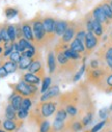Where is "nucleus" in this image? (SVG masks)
I'll use <instances>...</instances> for the list:
<instances>
[{
  "label": "nucleus",
  "instance_id": "19",
  "mask_svg": "<svg viewBox=\"0 0 112 132\" xmlns=\"http://www.w3.org/2000/svg\"><path fill=\"white\" fill-rule=\"evenodd\" d=\"M106 27L101 24L100 22H98L97 20L93 19V22H92V32H93V35L98 38V39H102V37L104 36L105 34V31H106Z\"/></svg>",
  "mask_w": 112,
  "mask_h": 132
},
{
  "label": "nucleus",
  "instance_id": "8",
  "mask_svg": "<svg viewBox=\"0 0 112 132\" xmlns=\"http://www.w3.org/2000/svg\"><path fill=\"white\" fill-rule=\"evenodd\" d=\"M100 42V39H98L93 32L91 31H87L86 32V37H85V41H84V46H85V55L84 57H87L88 55H90L94 49L98 47Z\"/></svg>",
  "mask_w": 112,
  "mask_h": 132
},
{
  "label": "nucleus",
  "instance_id": "17",
  "mask_svg": "<svg viewBox=\"0 0 112 132\" xmlns=\"http://www.w3.org/2000/svg\"><path fill=\"white\" fill-rule=\"evenodd\" d=\"M10 104L12 105V107L18 111L20 108H21V105H22V100H23V97L19 94H17L16 92H13L12 96L10 97Z\"/></svg>",
  "mask_w": 112,
  "mask_h": 132
},
{
  "label": "nucleus",
  "instance_id": "39",
  "mask_svg": "<svg viewBox=\"0 0 112 132\" xmlns=\"http://www.w3.org/2000/svg\"><path fill=\"white\" fill-rule=\"evenodd\" d=\"M15 28H16V36H17V41L24 38L23 37V30H22V25L20 23L15 24Z\"/></svg>",
  "mask_w": 112,
  "mask_h": 132
},
{
  "label": "nucleus",
  "instance_id": "3",
  "mask_svg": "<svg viewBox=\"0 0 112 132\" xmlns=\"http://www.w3.org/2000/svg\"><path fill=\"white\" fill-rule=\"evenodd\" d=\"M14 92L21 95L22 97H27V98L32 99V100L36 99L39 93H41L39 87H37V85L29 84V83H27L23 80L19 81L17 84L14 85Z\"/></svg>",
  "mask_w": 112,
  "mask_h": 132
},
{
  "label": "nucleus",
  "instance_id": "12",
  "mask_svg": "<svg viewBox=\"0 0 112 132\" xmlns=\"http://www.w3.org/2000/svg\"><path fill=\"white\" fill-rule=\"evenodd\" d=\"M22 30H23V37L27 41H29L31 44L34 45V36H33V30H32V24L31 20H26L21 23Z\"/></svg>",
  "mask_w": 112,
  "mask_h": 132
},
{
  "label": "nucleus",
  "instance_id": "7",
  "mask_svg": "<svg viewBox=\"0 0 112 132\" xmlns=\"http://www.w3.org/2000/svg\"><path fill=\"white\" fill-rule=\"evenodd\" d=\"M43 23H44V27H45V30H46L48 43L50 44L56 38V35H55L56 19L51 17V16H45V17H43Z\"/></svg>",
  "mask_w": 112,
  "mask_h": 132
},
{
  "label": "nucleus",
  "instance_id": "20",
  "mask_svg": "<svg viewBox=\"0 0 112 132\" xmlns=\"http://www.w3.org/2000/svg\"><path fill=\"white\" fill-rule=\"evenodd\" d=\"M22 80L29 83V84H34V85H39L40 83H42V79L39 78L35 74H32L30 72H27L25 74L22 75Z\"/></svg>",
  "mask_w": 112,
  "mask_h": 132
},
{
  "label": "nucleus",
  "instance_id": "23",
  "mask_svg": "<svg viewBox=\"0 0 112 132\" xmlns=\"http://www.w3.org/2000/svg\"><path fill=\"white\" fill-rule=\"evenodd\" d=\"M99 5L102 7V10L105 13L106 17L108 18V20L112 23V9H111L110 4L108 3V1L107 0H102V1L99 3Z\"/></svg>",
  "mask_w": 112,
  "mask_h": 132
},
{
  "label": "nucleus",
  "instance_id": "41",
  "mask_svg": "<svg viewBox=\"0 0 112 132\" xmlns=\"http://www.w3.org/2000/svg\"><path fill=\"white\" fill-rule=\"evenodd\" d=\"M108 123H110V125H111V127H112V114H111L110 119H108Z\"/></svg>",
  "mask_w": 112,
  "mask_h": 132
},
{
  "label": "nucleus",
  "instance_id": "45",
  "mask_svg": "<svg viewBox=\"0 0 112 132\" xmlns=\"http://www.w3.org/2000/svg\"><path fill=\"white\" fill-rule=\"evenodd\" d=\"M0 132H6L4 129H0Z\"/></svg>",
  "mask_w": 112,
  "mask_h": 132
},
{
  "label": "nucleus",
  "instance_id": "34",
  "mask_svg": "<svg viewBox=\"0 0 112 132\" xmlns=\"http://www.w3.org/2000/svg\"><path fill=\"white\" fill-rule=\"evenodd\" d=\"M106 124H107V120H103V121H101L100 123L96 124L89 131H86V132H100V131L105 127Z\"/></svg>",
  "mask_w": 112,
  "mask_h": 132
},
{
  "label": "nucleus",
  "instance_id": "46",
  "mask_svg": "<svg viewBox=\"0 0 112 132\" xmlns=\"http://www.w3.org/2000/svg\"><path fill=\"white\" fill-rule=\"evenodd\" d=\"M0 43H2V40H1V34H0Z\"/></svg>",
  "mask_w": 112,
  "mask_h": 132
},
{
  "label": "nucleus",
  "instance_id": "10",
  "mask_svg": "<svg viewBox=\"0 0 112 132\" xmlns=\"http://www.w3.org/2000/svg\"><path fill=\"white\" fill-rule=\"evenodd\" d=\"M91 16H92V18L94 19V20H97L98 22H100L101 24H103L106 28H108L110 25H111V22L108 20V18L106 17V15H105V13L103 12V10H102V7L98 4L91 12Z\"/></svg>",
  "mask_w": 112,
  "mask_h": 132
},
{
  "label": "nucleus",
  "instance_id": "36",
  "mask_svg": "<svg viewBox=\"0 0 112 132\" xmlns=\"http://www.w3.org/2000/svg\"><path fill=\"white\" fill-rule=\"evenodd\" d=\"M101 67H102V64H101V62H100V60L98 58L90 59L89 60V63L87 65V68H89V69H99Z\"/></svg>",
  "mask_w": 112,
  "mask_h": 132
},
{
  "label": "nucleus",
  "instance_id": "48",
  "mask_svg": "<svg viewBox=\"0 0 112 132\" xmlns=\"http://www.w3.org/2000/svg\"><path fill=\"white\" fill-rule=\"evenodd\" d=\"M110 71H111V72H112V67H111V68H110Z\"/></svg>",
  "mask_w": 112,
  "mask_h": 132
},
{
  "label": "nucleus",
  "instance_id": "15",
  "mask_svg": "<svg viewBox=\"0 0 112 132\" xmlns=\"http://www.w3.org/2000/svg\"><path fill=\"white\" fill-rule=\"evenodd\" d=\"M22 124V121L21 120H19V121H13V120H5V121H3L2 122V127H3V129L6 131V132H14V131H16L19 127H20V125Z\"/></svg>",
  "mask_w": 112,
  "mask_h": 132
},
{
  "label": "nucleus",
  "instance_id": "42",
  "mask_svg": "<svg viewBox=\"0 0 112 132\" xmlns=\"http://www.w3.org/2000/svg\"><path fill=\"white\" fill-rule=\"evenodd\" d=\"M102 132H112V129L111 128H107L105 131H102Z\"/></svg>",
  "mask_w": 112,
  "mask_h": 132
},
{
  "label": "nucleus",
  "instance_id": "35",
  "mask_svg": "<svg viewBox=\"0 0 112 132\" xmlns=\"http://www.w3.org/2000/svg\"><path fill=\"white\" fill-rule=\"evenodd\" d=\"M21 53L20 52H18V51H16V50H14L10 55H8V60H11V61H14V62H19L20 61V59H21Z\"/></svg>",
  "mask_w": 112,
  "mask_h": 132
},
{
  "label": "nucleus",
  "instance_id": "37",
  "mask_svg": "<svg viewBox=\"0 0 112 132\" xmlns=\"http://www.w3.org/2000/svg\"><path fill=\"white\" fill-rule=\"evenodd\" d=\"M29 113H30V111H28V110H26V109H23V108H20V109L17 111L18 119L21 120V121H23V120H25L27 117H29Z\"/></svg>",
  "mask_w": 112,
  "mask_h": 132
},
{
  "label": "nucleus",
  "instance_id": "38",
  "mask_svg": "<svg viewBox=\"0 0 112 132\" xmlns=\"http://www.w3.org/2000/svg\"><path fill=\"white\" fill-rule=\"evenodd\" d=\"M109 112H110L109 108L103 107V108L100 109V111H99V117H100V119H102V120H107V119H108V116H109Z\"/></svg>",
  "mask_w": 112,
  "mask_h": 132
},
{
  "label": "nucleus",
  "instance_id": "29",
  "mask_svg": "<svg viewBox=\"0 0 112 132\" xmlns=\"http://www.w3.org/2000/svg\"><path fill=\"white\" fill-rule=\"evenodd\" d=\"M0 34H1L2 43H4V44L11 43L10 37H8V34H7V25H1V27H0Z\"/></svg>",
  "mask_w": 112,
  "mask_h": 132
},
{
  "label": "nucleus",
  "instance_id": "11",
  "mask_svg": "<svg viewBox=\"0 0 112 132\" xmlns=\"http://www.w3.org/2000/svg\"><path fill=\"white\" fill-rule=\"evenodd\" d=\"M60 88L58 85H52L47 92H45L44 94H42L41 98H40V102H46V101H50V100H54L55 98H58L60 96Z\"/></svg>",
  "mask_w": 112,
  "mask_h": 132
},
{
  "label": "nucleus",
  "instance_id": "47",
  "mask_svg": "<svg viewBox=\"0 0 112 132\" xmlns=\"http://www.w3.org/2000/svg\"><path fill=\"white\" fill-rule=\"evenodd\" d=\"M109 110H110V111L112 110V104H111V106H110V108H109Z\"/></svg>",
  "mask_w": 112,
  "mask_h": 132
},
{
  "label": "nucleus",
  "instance_id": "14",
  "mask_svg": "<svg viewBox=\"0 0 112 132\" xmlns=\"http://www.w3.org/2000/svg\"><path fill=\"white\" fill-rule=\"evenodd\" d=\"M99 90L105 93H112V72L110 70L106 74L101 86L99 87Z\"/></svg>",
  "mask_w": 112,
  "mask_h": 132
},
{
  "label": "nucleus",
  "instance_id": "6",
  "mask_svg": "<svg viewBox=\"0 0 112 132\" xmlns=\"http://www.w3.org/2000/svg\"><path fill=\"white\" fill-rule=\"evenodd\" d=\"M57 107H58V102L54 100H50L46 102H40L33 110H35L37 113H40L44 119H47L56 112Z\"/></svg>",
  "mask_w": 112,
  "mask_h": 132
},
{
  "label": "nucleus",
  "instance_id": "31",
  "mask_svg": "<svg viewBox=\"0 0 112 132\" xmlns=\"http://www.w3.org/2000/svg\"><path fill=\"white\" fill-rule=\"evenodd\" d=\"M21 108H23V109H26V110L30 111V110L32 109V99L27 98V97H23Z\"/></svg>",
  "mask_w": 112,
  "mask_h": 132
},
{
  "label": "nucleus",
  "instance_id": "24",
  "mask_svg": "<svg viewBox=\"0 0 112 132\" xmlns=\"http://www.w3.org/2000/svg\"><path fill=\"white\" fill-rule=\"evenodd\" d=\"M67 119H68V114H67L65 108L58 104V107H57V110H56L55 120L56 121H60V122H65Z\"/></svg>",
  "mask_w": 112,
  "mask_h": 132
},
{
  "label": "nucleus",
  "instance_id": "25",
  "mask_svg": "<svg viewBox=\"0 0 112 132\" xmlns=\"http://www.w3.org/2000/svg\"><path fill=\"white\" fill-rule=\"evenodd\" d=\"M2 67L6 70V72L8 74H12V73L17 72V70H18V63L14 62V61H11V60H4L3 63H2Z\"/></svg>",
  "mask_w": 112,
  "mask_h": 132
},
{
  "label": "nucleus",
  "instance_id": "44",
  "mask_svg": "<svg viewBox=\"0 0 112 132\" xmlns=\"http://www.w3.org/2000/svg\"><path fill=\"white\" fill-rule=\"evenodd\" d=\"M2 63H3V60L1 57H0V67H2Z\"/></svg>",
  "mask_w": 112,
  "mask_h": 132
},
{
  "label": "nucleus",
  "instance_id": "5",
  "mask_svg": "<svg viewBox=\"0 0 112 132\" xmlns=\"http://www.w3.org/2000/svg\"><path fill=\"white\" fill-rule=\"evenodd\" d=\"M28 72L35 74L39 78H41L42 80L47 76L46 75V69H45V65L43 62V58H42V53L39 50L37 53L35 54V56L33 57V60L30 64V67L28 69Z\"/></svg>",
  "mask_w": 112,
  "mask_h": 132
},
{
  "label": "nucleus",
  "instance_id": "4",
  "mask_svg": "<svg viewBox=\"0 0 112 132\" xmlns=\"http://www.w3.org/2000/svg\"><path fill=\"white\" fill-rule=\"evenodd\" d=\"M97 58L104 67H112V42L109 40L97 51Z\"/></svg>",
  "mask_w": 112,
  "mask_h": 132
},
{
  "label": "nucleus",
  "instance_id": "1",
  "mask_svg": "<svg viewBox=\"0 0 112 132\" xmlns=\"http://www.w3.org/2000/svg\"><path fill=\"white\" fill-rule=\"evenodd\" d=\"M56 56V72L57 74H75L80 68L81 61L67 58L62 50H54Z\"/></svg>",
  "mask_w": 112,
  "mask_h": 132
},
{
  "label": "nucleus",
  "instance_id": "50",
  "mask_svg": "<svg viewBox=\"0 0 112 132\" xmlns=\"http://www.w3.org/2000/svg\"><path fill=\"white\" fill-rule=\"evenodd\" d=\"M100 132H101V131H100Z\"/></svg>",
  "mask_w": 112,
  "mask_h": 132
},
{
  "label": "nucleus",
  "instance_id": "49",
  "mask_svg": "<svg viewBox=\"0 0 112 132\" xmlns=\"http://www.w3.org/2000/svg\"><path fill=\"white\" fill-rule=\"evenodd\" d=\"M0 124H2V123H1V121H0Z\"/></svg>",
  "mask_w": 112,
  "mask_h": 132
},
{
  "label": "nucleus",
  "instance_id": "21",
  "mask_svg": "<svg viewBox=\"0 0 112 132\" xmlns=\"http://www.w3.org/2000/svg\"><path fill=\"white\" fill-rule=\"evenodd\" d=\"M32 60H33V58H29V57H26V56L22 55L20 61L18 62V70H20V71L28 70L29 67H30V64H31V62H32Z\"/></svg>",
  "mask_w": 112,
  "mask_h": 132
},
{
  "label": "nucleus",
  "instance_id": "26",
  "mask_svg": "<svg viewBox=\"0 0 112 132\" xmlns=\"http://www.w3.org/2000/svg\"><path fill=\"white\" fill-rule=\"evenodd\" d=\"M85 71H86V63H85V58L83 59V63L80 65V68L78 69V71L74 74V76H73V82H78L80 79H81V77H82V75L85 73Z\"/></svg>",
  "mask_w": 112,
  "mask_h": 132
},
{
  "label": "nucleus",
  "instance_id": "27",
  "mask_svg": "<svg viewBox=\"0 0 112 132\" xmlns=\"http://www.w3.org/2000/svg\"><path fill=\"white\" fill-rule=\"evenodd\" d=\"M5 118L7 120H13V121H19L18 116H17V111L12 107L11 104H8L5 108Z\"/></svg>",
  "mask_w": 112,
  "mask_h": 132
},
{
  "label": "nucleus",
  "instance_id": "43",
  "mask_svg": "<svg viewBox=\"0 0 112 132\" xmlns=\"http://www.w3.org/2000/svg\"><path fill=\"white\" fill-rule=\"evenodd\" d=\"M109 41H110V42H112V30H111L110 36H109Z\"/></svg>",
  "mask_w": 112,
  "mask_h": 132
},
{
  "label": "nucleus",
  "instance_id": "33",
  "mask_svg": "<svg viewBox=\"0 0 112 132\" xmlns=\"http://www.w3.org/2000/svg\"><path fill=\"white\" fill-rule=\"evenodd\" d=\"M4 14H5V16H6L8 19H11V18L16 17V16L19 14V11H18L16 7H6L5 11H4Z\"/></svg>",
  "mask_w": 112,
  "mask_h": 132
},
{
  "label": "nucleus",
  "instance_id": "30",
  "mask_svg": "<svg viewBox=\"0 0 112 132\" xmlns=\"http://www.w3.org/2000/svg\"><path fill=\"white\" fill-rule=\"evenodd\" d=\"M7 34H8L11 43H16L17 36H16V28H15L14 24H8L7 25Z\"/></svg>",
  "mask_w": 112,
  "mask_h": 132
},
{
  "label": "nucleus",
  "instance_id": "28",
  "mask_svg": "<svg viewBox=\"0 0 112 132\" xmlns=\"http://www.w3.org/2000/svg\"><path fill=\"white\" fill-rule=\"evenodd\" d=\"M51 83H52V79L50 76H46L43 80H42V87L40 89V92L42 94H44L45 92H47L50 87H51Z\"/></svg>",
  "mask_w": 112,
  "mask_h": 132
},
{
  "label": "nucleus",
  "instance_id": "32",
  "mask_svg": "<svg viewBox=\"0 0 112 132\" xmlns=\"http://www.w3.org/2000/svg\"><path fill=\"white\" fill-rule=\"evenodd\" d=\"M51 130V124L46 119L39 125V132H50Z\"/></svg>",
  "mask_w": 112,
  "mask_h": 132
},
{
  "label": "nucleus",
  "instance_id": "22",
  "mask_svg": "<svg viewBox=\"0 0 112 132\" xmlns=\"http://www.w3.org/2000/svg\"><path fill=\"white\" fill-rule=\"evenodd\" d=\"M63 53H64V55H65L67 58H70V59H72V60H76V61H81V60L83 59V57H84L82 54H80V53H78V52H76V51H74V50H72V49H70V48L65 49V50L63 51Z\"/></svg>",
  "mask_w": 112,
  "mask_h": 132
},
{
  "label": "nucleus",
  "instance_id": "18",
  "mask_svg": "<svg viewBox=\"0 0 112 132\" xmlns=\"http://www.w3.org/2000/svg\"><path fill=\"white\" fill-rule=\"evenodd\" d=\"M70 49L76 51L80 54H82L83 56L85 55V46H84V43L77 40V39H74L71 43H70V46H68Z\"/></svg>",
  "mask_w": 112,
  "mask_h": 132
},
{
  "label": "nucleus",
  "instance_id": "16",
  "mask_svg": "<svg viewBox=\"0 0 112 132\" xmlns=\"http://www.w3.org/2000/svg\"><path fill=\"white\" fill-rule=\"evenodd\" d=\"M68 24H70V21H66V20H56V24H55V35H56V37L60 38L64 34L65 30L68 27Z\"/></svg>",
  "mask_w": 112,
  "mask_h": 132
},
{
  "label": "nucleus",
  "instance_id": "13",
  "mask_svg": "<svg viewBox=\"0 0 112 132\" xmlns=\"http://www.w3.org/2000/svg\"><path fill=\"white\" fill-rule=\"evenodd\" d=\"M47 68L49 74H54L56 72V56L54 49L49 48L47 51Z\"/></svg>",
  "mask_w": 112,
  "mask_h": 132
},
{
  "label": "nucleus",
  "instance_id": "2",
  "mask_svg": "<svg viewBox=\"0 0 112 132\" xmlns=\"http://www.w3.org/2000/svg\"><path fill=\"white\" fill-rule=\"evenodd\" d=\"M31 24H32V30L34 36V46L40 50L43 47L49 45L46 30L43 23V16L36 15L34 18L31 19Z\"/></svg>",
  "mask_w": 112,
  "mask_h": 132
},
{
  "label": "nucleus",
  "instance_id": "9",
  "mask_svg": "<svg viewBox=\"0 0 112 132\" xmlns=\"http://www.w3.org/2000/svg\"><path fill=\"white\" fill-rule=\"evenodd\" d=\"M76 26H77V22L70 21V24H68L67 29L65 30L64 34L59 38V40H58L57 43L62 44V45L70 46V43L75 39V36H76Z\"/></svg>",
  "mask_w": 112,
  "mask_h": 132
},
{
  "label": "nucleus",
  "instance_id": "40",
  "mask_svg": "<svg viewBox=\"0 0 112 132\" xmlns=\"http://www.w3.org/2000/svg\"><path fill=\"white\" fill-rule=\"evenodd\" d=\"M8 73L6 72V70L3 68V67H0V78H3L5 76H7Z\"/></svg>",
  "mask_w": 112,
  "mask_h": 132
}]
</instances>
